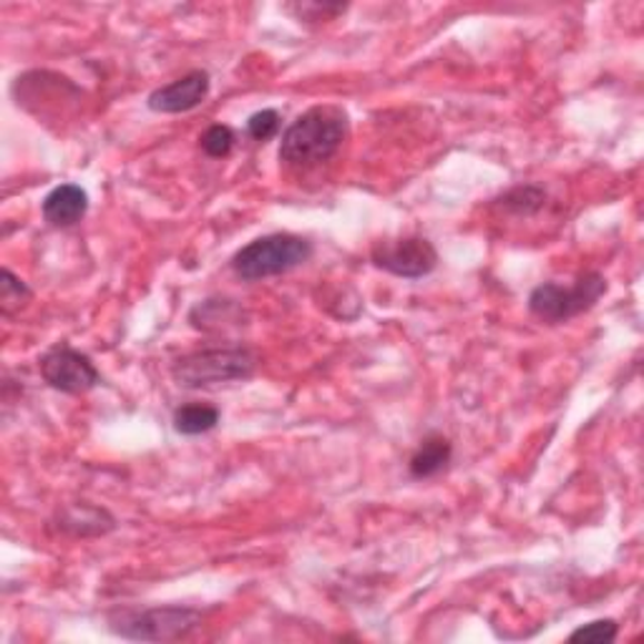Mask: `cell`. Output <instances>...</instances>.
<instances>
[{
    "instance_id": "cell-5",
    "label": "cell",
    "mask_w": 644,
    "mask_h": 644,
    "mask_svg": "<svg viewBox=\"0 0 644 644\" xmlns=\"http://www.w3.org/2000/svg\"><path fill=\"white\" fill-rule=\"evenodd\" d=\"M111 632L127 640H151L169 642L187 637L201 622V614L189 607H153L141 612H119L111 614Z\"/></svg>"
},
{
    "instance_id": "cell-14",
    "label": "cell",
    "mask_w": 644,
    "mask_h": 644,
    "mask_svg": "<svg viewBox=\"0 0 644 644\" xmlns=\"http://www.w3.org/2000/svg\"><path fill=\"white\" fill-rule=\"evenodd\" d=\"M201 151L207 153L211 159H225L229 157V151L235 147V131L225 127V123H215L209 127L205 133H201Z\"/></svg>"
},
{
    "instance_id": "cell-9",
    "label": "cell",
    "mask_w": 644,
    "mask_h": 644,
    "mask_svg": "<svg viewBox=\"0 0 644 644\" xmlns=\"http://www.w3.org/2000/svg\"><path fill=\"white\" fill-rule=\"evenodd\" d=\"M43 219L53 227H71L89 211V195L79 185H61L51 189L41 205Z\"/></svg>"
},
{
    "instance_id": "cell-1",
    "label": "cell",
    "mask_w": 644,
    "mask_h": 644,
    "mask_svg": "<svg viewBox=\"0 0 644 644\" xmlns=\"http://www.w3.org/2000/svg\"><path fill=\"white\" fill-rule=\"evenodd\" d=\"M348 131V113L340 106H313L283 133L280 159L290 167L323 165L340 151Z\"/></svg>"
},
{
    "instance_id": "cell-10",
    "label": "cell",
    "mask_w": 644,
    "mask_h": 644,
    "mask_svg": "<svg viewBox=\"0 0 644 644\" xmlns=\"http://www.w3.org/2000/svg\"><path fill=\"white\" fill-rule=\"evenodd\" d=\"M59 528L73 536H103L117 528V518L106 512V508L91 504H76L66 508L59 516Z\"/></svg>"
},
{
    "instance_id": "cell-12",
    "label": "cell",
    "mask_w": 644,
    "mask_h": 644,
    "mask_svg": "<svg viewBox=\"0 0 644 644\" xmlns=\"http://www.w3.org/2000/svg\"><path fill=\"white\" fill-rule=\"evenodd\" d=\"M171 423H175V430L181 436H201L217 428L219 410L215 406H207V403H187V406L175 410Z\"/></svg>"
},
{
    "instance_id": "cell-2",
    "label": "cell",
    "mask_w": 644,
    "mask_h": 644,
    "mask_svg": "<svg viewBox=\"0 0 644 644\" xmlns=\"http://www.w3.org/2000/svg\"><path fill=\"white\" fill-rule=\"evenodd\" d=\"M313 257V242L300 235L275 232L265 235L239 249L232 257V270L245 283L285 275L305 265Z\"/></svg>"
},
{
    "instance_id": "cell-7",
    "label": "cell",
    "mask_w": 644,
    "mask_h": 644,
    "mask_svg": "<svg viewBox=\"0 0 644 644\" xmlns=\"http://www.w3.org/2000/svg\"><path fill=\"white\" fill-rule=\"evenodd\" d=\"M38 370H41V378L48 386L53 390L69 393V396H81V393H89L101 383V373L96 370L89 355L73 350L66 343L46 350L43 358L38 360Z\"/></svg>"
},
{
    "instance_id": "cell-16",
    "label": "cell",
    "mask_w": 644,
    "mask_h": 644,
    "mask_svg": "<svg viewBox=\"0 0 644 644\" xmlns=\"http://www.w3.org/2000/svg\"><path fill=\"white\" fill-rule=\"evenodd\" d=\"M544 199H546V195H544L542 189L518 187L514 191H508V195L502 201H504V207L516 209L518 215H532V211H536L544 205Z\"/></svg>"
},
{
    "instance_id": "cell-17",
    "label": "cell",
    "mask_w": 644,
    "mask_h": 644,
    "mask_svg": "<svg viewBox=\"0 0 644 644\" xmlns=\"http://www.w3.org/2000/svg\"><path fill=\"white\" fill-rule=\"evenodd\" d=\"M280 131V113L275 109H262L249 117L247 121V133L252 137L255 141H267L273 139L275 133Z\"/></svg>"
},
{
    "instance_id": "cell-4",
    "label": "cell",
    "mask_w": 644,
    "mask_h": 644,
    "mask_svg": "<svg viewBox=\"0 0 644 644\" xmlns=\"http://www.w3.org/2000/svg\"><path fill=\"white\" fill-rule=\"evenodd\" d=\"M604 293H607L604 275L584 273L569 287L556 283L534 287L532 295H528V310L546 325H562L576 315L592 310Z\"/></svg>"
},
{
    "instance_id": "cell-3",
    "label": "cell",
    "mask_w": 644,
    "mask_h": 644,
    "mask_svg": "<svg viewBox=\"0 0 644 644\" xmlns=\"http://www.w3.org/2000/svg\"><path fill=\"white\" fill-rule=\"evenodd\" d=\"M257 363L259 358L249 348H207L181 355L171 365V378L181 388H209L252 378Z\"/></svg>"
},
{
    "instance_id": "cell-13",
    "label": "cell",
    "mask_w": 644,
    "mask_h": 644,
    "mask_svg": "<svg viewBox=\"0 0 644 644\" xmlns=\"http://www.w3.org/2000/svg\"><path fill=\"white\" fill-rule=\"evenodd\" d=\"M31 300V287H28L21 277H16L11 270H3V283H0V313L6 317L16 315L21 307Z\"/></svg>"
},
{
    "instance_id": "cell-11",
    "label": "cell",
    "mask_w": 644,
    "mask_h": 644,
    "mask_svg": "<svg viewBox=\"0 0 644 644\" xmlns=\"http://www.w3.org/2000/svg\"><path fill=\"white\" fill-rule=\"evenodd\" d=\"M450 456H454V446L450 440L440 434H430L420 440V446L416 454L410 456V476L413 478H434L440 470H446L450 464Z\"/></svg>"
},
{
    "instance_id": "cell-6",
    "label": "cell",
    "mask_w": 644,
    "mask_h": 644,
    "mask_svg": "<svg viewBox=\"0 0 644 644\" xmlns=\"http://www.w3.org/2000/svg\"><path fill=\"white\" fill-rule=\"evenodd\" d=\"M370 259L378 270L403 277V280H420L436 270L438 252L426 237H400L375 242Z\"/></svg>"
},
{
    "instance_id": "cell-15",
    "label": "cell",
    "mask_w": 644,
    "mask_h": 644,
    "mask_svg": "<svg viewBox=\"0 0 644 644\" xmlns=\"http://www.w3.org/2000/svg\"><path fill=\"white\" fill-rule=\"evenodd\" d=\"M620 627L614 620H597V622H589L584 624V627L574 630L569 634L572 642H584V644H610L617 640Z\"/></svg>"
},
{
    "instance_id": "cell-8",
    "label": "cell",
    "mask_w": 644,
    "mask_h": 644,
    "mask_svg": "<svg viewBox=\"0 0 644 644\" xmlns=\"http://www.w3.org/2000/svg\"><path fill=\"white\" fill-rule=\"evenodd\" d=\"M209 73L207 71H189L181 79L171 81L161 89L149 93V109L157 113H187L197 109L199 103H205L209 96Z\"/></svg>"
},
{
    "instance_id": "cell-18",
    "label": "cell",
    "mask_w": 644,
    "mask_h": 644,
    "mask_svg": "<svg viewBox=\"0 0 644 644\" xmlns=\"http://www.w3.org/2000/svg\"><path fill=\"white\" fill-rule=\"evenodd\" d=\"M345 8L340 3H295L287 6V11H293L300 21H330V18L345 13Z\"/></svg>"
}]
</instances>
